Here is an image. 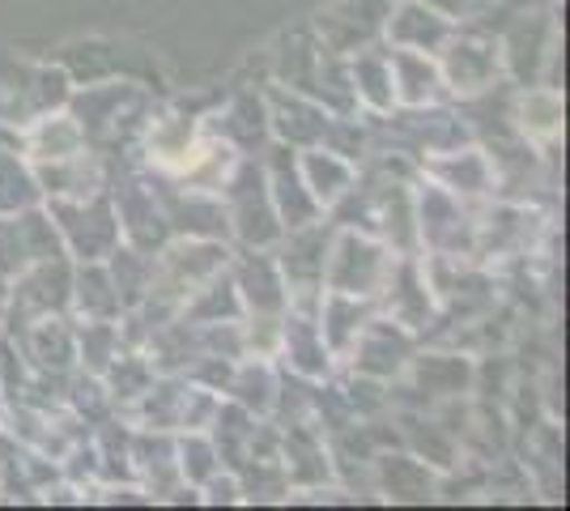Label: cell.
<instances>
[{
    "mask_svg": "<svg viewBox=\"0 0 570 511\" xmlns=\"http://www.w3.org/2000/svg\"><path fill=\"white\" fill-rule=\"evenodd\" d=\"M51 222L60 230V244L65 252H72L77 261H102L119 247V222L116 209L102 200V196H81V200H65V196H51Z\"/></svg>",
    "mask_w": 570,
    "mask_h": 511,
    "instance_id": "6da1fadb",
    "label": "cell"
},
{
    "mask_svg": "<svg viewBox=\"0 0 570 511\" xmlns=\"http://www.w3.org/2000/svg\"><path fill=\"white\" fill-rule=\"evenodd\" d=\"M226 222H230V230H235L247 247H268L282 239V218H277V209H273L264 167L243 163V167L226 179Z\"/></svg>",
    "mask_w": 570,
    "mask_h": 511,
    "instance_id": "7a4b0ae2",
    "label": "cell"
},
{
    "mask_svg": "<svg viewBox=\"0 0 570 511\" xmlns=\"http://www.w3.org/2000/svg\"><path fill=\"white\" fill-rule=\"evenodd\" d=\"M72 303V268L65 256H51L18 273V286L9 291V320L13 328H26L30 320L60 316Z\"/></svg>",
    "mask_w": 570,
    "mask_h": 511,
    "instance_id": "3957f363",
    "label": "cell"
},
{
    "mask_svg": "<svg viewBox=\"0 0 570 511\" xmlns=\"http://www.w3.org/2000/svg\"><path fill=\"white\" fill-rule=\"evenodd\" d=\"M392 256H387V247L375 244V239H362V235H341L333 247V256H328V286L333 294H354V298H371V294H380L387 286V277H392Z\"/></svg>",
    "mask_w": 570,
    "mask_h": 511,
    "instance_id": "277c9868",
    "label": "cell"
},
{
    "mask_svg": "<svg viewBox=\"0 0 570 511\" xmlns=\"http://www.w3.org/2000/svg\"><path fill=\"white\" fill-rule=\"evenodd\" d=\"M51 256H65L60 244V230L51 214L43 209H22V214H9L0 226V273H22V268L51 261Z\"/></svg>",
    "mask_w": 570,
    "mask_h": 511,
    "instance_id": "5b68a950",
    "label": "cell"
},
{
    "mask_svg": "<svg viewBox=\"0 0 570 511\" xmlns=\"http://www.w3.org/2000/svg\"><path fill=\"white\" fill-rule=\"evenodd\" d=\"M268 196H273V209H277V218H282V230H298V226H311V222L320 218V205H315V196L307 193V184H303V175H298V163H294V154L289 146L273 149V163H268Z\"/></svg>",
    "mask_w": 570,
    "mask_h": 511,
    "instance_id": "8992f818",
    "label": "cell"
},
{
    "mask_svg": "<svg viewBox=\"0 0 570 511\" xmlns=\"http://www.w3.org/2000/svg\"><path fill=\"white\" fill-rule=\"evenodd\" d=\"M443 86H452L455 95H476L485 90L499 73V48L490 39H448L443 43Z\"/></svg>",
    "mask_w": 570,
    "mask_h": 511,
    "instance_id": "52a82bcc",
    "label": "cell"
},
{
    "mask_svg": "<svg viewBox=\"0 0 570 511\" xmlns=\"http://www.w3.org/2000/svg\"><path fill=\"white\" fill-rule=\"evenodd\" d=\"M235 294L252 316H282L285 307H289V291H285L282 265L268 261V256H261V252H252V256L238 261Z\"/></svg>",
    "mask_w": 570,
    "mask_h": 511,
    "instance_id": "ba28073f",
    "label": "cell"
},
{
    "mask_svg": "<svg viewBox=\"0 0 570 511\" xmlns=\"http://www.w3.org/2000/svg\"><path fill=\"white\" fill-rule=\"evenodd\" d=\"M268 124H273V132L282 137V146L307 149V146L328 141V124L333 120H328L324 107L307 102L303 95H285V90H277V95H273V107H268Z\"/></svg>",
    "mask_w": 570,
    "mask_h": 511,
    "instance_id": "9c48e42d",
    "label": "cell"
},
{
    "mask_svg": "<svg viewBox=\"0 0 570 511\" xmlns=\"http://www.w3.org/2000/svg\"><path fill=\"white\" fill-rule=\"evenodd\" d=\"M387 39H392L396 48L434 56V51L452 39V22H448L434 4H426V0H409L396 13H387Z\"/></svg>",
    "mask_w": 570,
    "mask_h": 511,
    "instance_id": "30bf717a",
    "label": "cell"
},
{
    "mask_svg": "<svg viewBox=\"0 0 570 511\" xmlns=\"http://www.w3.org/2000/svg\"><path fill=\"white\" fill-rule=\"evenodd\" d=\"M354 341H357L354 366L362 375H375V380L396 375L404 366V358H409V337L396 333L387 320H366V328H362Z\"/></svg>",
    "mask_w": 570,
    "mask_h": 511,
    "instance_id": "8fae6325",
    "label": "cell"
},
{
    "mask_svg": "<svg viewBox=\"0 0 570 511\" xmlns=\"http://www.w3.org/2000/svg\"><path fill=\"white\" fill-rule=\"evenodd\" d=\"M282 345H285V358L289 366L298 371V375H307V380H320V375H328V345H324V333H320V320L315 316H298V312H289L282 320Z\"/></svg>",
    "mask_w": 570,
    "mask_h": 511,
    "instance_id": "7c38bea8",
    "label": "cell"
},
{
    "mask_svg": "<svg viewBox=\"0 0 570 511\" xmlns=\"http://www.w3.org/2000/svg\"><path fill=\"white\" fill-rule=\"evenodd\" d=\"M387 65H392L396 102H404V107H422V102H430V98L439 95V86H443V73H439V65L430 60L426 51L396 48V51H387Z\"/></svg>",
    "mask_w": 570,
    "mask_h": 511,
    "instance_id": "4fadbf2b",
    "label": "cell"
},
{
    "mask_svg": "<svg viewBox=\"0 0 570 511\" xmlns=\"http://www.w3.org/2000/svg\"><path fill=\"white\" fill-rule=\"evenodd\" d=\"M298 175H303V184H307V193L315 196L320 209L336 205L341 196L350 193V184H354L350 158H341V154H333V149L324 146H307L303 163H298Z\"/></svg>",
    "mask_w": 570,
    "mask_h": 511,
    "instance_id": "5bb4252c",
    "label": "cell"
},
{
    "mask_svg": "<svg viewBox=\"0 0 570 511\" xmlns=\"http://www.w3.org/2000/svg\"><path fill=\"white\" fill-rule=\"evenodd\" d=\"M26 350H30V358L43 366V371H65V366H72V358H77V333H72L65 320L56 316H43V320H30L26 324Z\"/></svg>",
    "mask_w": 570,
    "mask_h": 511,
    "instance_id": "9a60e30c",
    "label": "cell"
},
{
    "mask_svg": "<svg viewBox=\"0 0 570 511\" xmlns=\"http://www.w3.org/2000/svg\"><path fill=\"white\" fill-rule=\"evenodd\" d=\"M72 303L81 307V316L90 320V324H107V320H116L124 312L116 282H111L107 268H98V261H86V268L72 277Z\"/></svg>",
    "mask_w": 570,
    "mask_h": 511,
    "instance_id": "2e32d148",
    "label": "cell"
},
{
    "mask_svg": "<svg viewBox=\"0 0 570 511\" xmlns=\"http://www.w3.org/2000/svg\"><path fill=\"white\" fill-rule=\"evenodd\" d=\"M39 188H48L51 196H65V200H81V196H95L102 188V170L90 154H69V158H56L51 170L39 175Z\"/></svg>",
    "mask_w": 570,
    "mask_h": 511,
    "instance_id": "e0dca14e",
    "label": "cell"
},
{
    "mask_svg": "<svg viewBox=\"0 0 570 511\" xmlns=\"http://www.w3.org/2000/svg\"><path fill=\"white\" fill-rule=\"evenodd\" d=\"M371 307L354 294H328V303H320V333L328 350H350V341L366 328Z\"/></svg>",
    "mask_w": 570,
    "mask_h": 511,
    "instance_id": "ac0fdd59",
    "label": "cell"
},
{
    "mask_svg": "<svg viewBox=\"0 0 570 511\" xmlns=\"http://www.w3.org/2000/svg\"><path fill=\"white\" fill-rule=\"evenodd\" d=\"M350 81H354V95L371 107V111H387L396 102L392 90V65L383 51H362L354 65H350Z\"/></svg>",
    "mask_w": 570,
    "mask_h": 511,
    "instance_id": "d6986e66",
    "label": "cell"
},
{
    "mask_svg": "<svg viewBox=\"0 0 570 511\" xmlns=\"http://www.w3.org/2000/svg\"><path fill=\"white\" fill-rule=\"evenodd\" d=\"M35 205H39V179L26 170V163L18 154L0 149V218L35 209Z\"/></svg>",
    "mask_w": 570,
    "mask_h": 511,
    "instance_id": "ffe728a7",
    "label": "cell"
},
{
    "mask_svg": "<svg viewBox=\"0 0 570 511\" xmlns=\"http://www.w3.org/2000/svg\"><path fill=\"white\" fill-rule=\"evenodd\" d=\"M434 175L439 179H448V188L452 193H485L490 188V167H485V158L476 154V149H448V158L443 163H434Z\"/></svg>",
    "mask_w": 570,
    "mask_h": 511,
    "instance_id": "44dd1931",
    "label": "cell"
},
{
    "mask_svg": "<svg viewBox=\"0 0 570 511\" xmlns=\"http://www.w3.org/2000/svg\"><path fill=\"white\" fill-rule=\"evenodd\" d=\"M30 149H35V158H43V163H56V158H69L81 149V124L69 120V116H56V120H39L35 128V137H30Z\"/></svg>",
    "mask_w": 570,
    "mask_h": 511,
    "instance_id": "7402d4cb",
    "label": "cell"
},
{
    "mask_svg": "<svg viewBox=\"0 0 570 511\" xmlns=\"http://www.w3.org/2000/svg\"><path fill=\"white\" fill-rule=\"evenodd\" d=\"M230 392H235L238 405H243L247 414H268V410H273V401H277L273 371H268L264 363H247V366H243L235 380H230Z\"/></svg>",
    "mask_w": 570,
    "mask_h": 511,
    "instance_id": "603a6c76",
    "label": "cell"
},
{
    "mask_svg": "<svg viewBox=\"0 0 570 511\" xmlns=\"http://www.w3.org/2000/svg\"><path fill=\"white\" fill-rule=\"evenodd\" d=\"M175 464H179V473L188 478V482H209L217 473V448L209 443L205 435H184L179 439V448H175Z\"/></svg>",
    "mask_w": 570,
    "mask_h": 511,
    "instance_id": "cb8c5ba5",
    "label": "cell"
},
{
    "mask_svg": "<svg viewBox=\"0 0 570 511\" xmlns=\"http://www.w3.org/2000/svg\"><path fill=\"white\" fill-rule=\"evenodd\" d=\"M464 375H469V366L460 363V358H448V354H430L417 363V380H422V389L434 392V396H452V392L464 389Z\"/></svg>",
    "mask_w": 570,
    "mask_h": 511,
    "instance_id": "d4e9b609",
    "label": "cell"
},
{
    "mask_svg": "<svg viewBox=\"0 0 570 511\" xmlns=\"http://www.w3.org/2000/svg\"><path fill=\"white\" fill-rule=\"evenodd\" d=\"M111 396H141L149 384H154V371H149V363L145 358H137V354H128V358H111Z\"/></svg>",
    "mask_w": 570,
    "mask_h": 511,
    "instance_id": "484cf974",
    "label": "cell"
},
{
    "mask_svg": "<svg viewBox=\"0 0 570 511\" xmlns=\"http://www.w3.org/2000/svg\"><path fill=\"white\" fill-rule=\"evenodd\" d=\"M4 307H9V286H4V277H0V320H4Z\"/></svg>",
    "mask_w": 570,
    "mask_h": 511,
    "instance_id": "4316f807",
    "label": "cell"
}]
</instances>
